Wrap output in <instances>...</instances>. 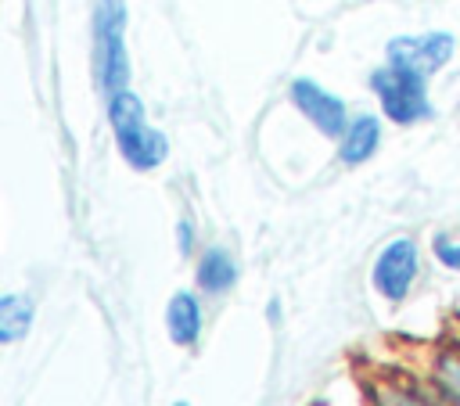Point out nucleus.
Wrapping results in <instances>:
<instances>
[{
	"label": "nucleus",
	"instance_id": "f257e3e1",
	"mask_svg": "<svg viewBox=\"0 0 460 406\" xmlns=\"http://www.w3.org/2000/svg\"><path fill=\"white\" fill-rule=\"evenodd\" d=\"M108 119H111L119 151H122V158H126L133 169H155V165L165 158L169 144H165V137H162L158 129L147 126L144 104H140L137 93L122 90V93L108 97Z\"/></svg>",
	"mask_w": 460,
	"mask_h": 406
},
{
	"label": "nucleus",
	"instance_id": "f03ea898",
	"mask_svg": "<svg viewBox=\"0 0 460 406\" xmlns=\"http://www.w3.org/2000/svg\"><path fill=\"white\" fill-rule=\"evenodd\" d=\"M93 68L97 83L108 97L122 93L129 83V57H126V4L101 0L93 14Z\"/></svg>",
	"mask_w": 460,
	"mask_h": 406
},
{
	"label": "nucleus",
	"instance_id": "7ed1b4c3",
	"mask_svg": "<svg viewBox=\"0 0 460 406\" xmlns=\"http://www.w3.org/2000/svg\"><path fill=\"white\" fill-rule=\"evenodd\" d=\"M370 86L385 108V115L392 122H420L431 115V104H428V93H424V75H413L406 68H395V65H385L370 75Z\"/></svg>",
	"mask_w": 460,
	"mask_h": 406
},
{
	"label": "nucleus",
	"instance_id": "20e7f679",
	"mask_svg": "<svg viewBox=\"0 0 460 406\" xmlns=\"http://www.w3.org/2000/svg\"><path fill=\"white\" fill-rule=\"evenodd\" d=\"M453 57V36L449 32H413L395 36L388 43V65L406 68L413 75H431Z\"/></svg>",
	"mask_w": 460,
	"mask_h": 406
},
{
	"label": "nucleus",
	"instance_id": "39448f33",
	"mask_svg": "<svg viewBox=\"0 0 460 406\" xmlns=\"http://www.w3.org/2000/svg\"><path fill=\"white\" fill-rule=\"evenodd\" d=\"M413 277H417V244L410 237H395L392 244H385V252L374 262V287L385 298L399 302L410 291Z\"/></svg>",
	"mask_w": 460,
	"mask_h": 406
},
{
	"label": "nucleus",
	"instance_id": "423d86ee",
	"mask_svg": "<svg viewBox=\"0 0 460 406\" xmlns=\"http://www.w3.org/2000/svg\"><path fill=\"white\" fill-rule=\"evenodd\" d=\"M291 101L320 133H327V137L345 133V104L334 93H327L323 86H316L313 79H295L291 83Z\"/></svg>",
	"mask_w": 460,
	"mask_h": 406
},
{
	"label": "nucleus",
	"instance_id": "0eeeda50",
	"mask_svg": "<svg viewBox=\"0 0 460 406\" xmlns=\"http://www.w3.org/2000/svg\"><path fill=\"white\" fill-rule=\"evenodd\" d=\"M377 140H381V126H377L374 115L352 119V122L345 126V137H341V162H349V165L367 162V158L374 154Z\"/></svg>",
	"mask_w": 460,
	"mask_h": 406
},
{
	"label": "nucleus",
	"instance_id": "6e6552de",
	"mask_svg": "<svg viewBox=\"0 0 460 406\" xmlns=\"http://www.w3.org/2000/svg\"><path fill=\"white\" fill-rule=\"evenodd\" d=\"M165 327H169V334H172V341H176V345H190V341L198 338V331H201V309H198L194 295L180 291V295H172V298H169Z\"/></svg>",
	"mask_w": 460,
	"mask_h": 406
},
{
	"label": "nucleus",
	"instance_id": "1a4fd4ad",
	"mask_svg": "<svg viewBox=\"0 0 460 406\" xmlns=\"http://www.w3.org/2000/svg\"><path fill=\"white\" fill-rule=\"evenodd\" d=\"M237 280V266L223 248H208L198 262V284L205 291H226Z\"/></svg>",
	"mask_w": 460,
	"mask_h": 406
},
{
	"label": "nucleus",
	"instance_id": "9d476101",
	"mask_svg": "<svg viewBox=\"0 0 460 406\" xmlns=\"http://www.w3.org/2000/svg\"><path fill=\"white\" fill-rule=\"evenodd\" d=\"M32 327V302L22 295H4L0 298V338L18 341Z\"/></svg>",
	"mask_w": 460,
	"mask_h": 406
},
{
	"label": "nucleus",
	"instance_id": "9b49d317",
	"mask_svg": "<svg viewBox=\"0 0 460 406\" xmlns=\"http://www.w3.org/2000/svg\"><path fill=\"white\" fill-rule=\"evenodd\" d=\"M438 388L453 406H460V356H446L438 363Z\"/></svg>",
	"mask_w": 460,
	"mask_h": 406
},
{
	"label": "nucleus",
	"instance_id": "f8f14e48",
	"mask_svg": "<svg viewBox=\"0 0 460 406\" xmlns=\"http://www.w3.org/2000/svg\"><path fill=\"white\" fill-rule=\"evenodd\" d=\"M438 259L449 266V269H460V244L456 241H438Z\"/></svg>",
	"mask_w": 460,
	"mask_h": 406
},
{
	"label": "nucleus",
	"instance_id": "ddd939ff",
	"mask_svg": "<svg viewBox=\"0 0 460 406\" xmlns=\"http://www.w3.org/2000/svg\"><path fill=\"white\" fill-rule=\"evenodd\" d=\"M395 406H428V402H420L417 395H395Z\"/></svg>",
	"mask_w": 460,
	"mask_h": 406
},
{
	"label": "nucleus",
	"instance_id": "4468645a",
	"mask_svg": "<svg viewBox=\"0 0 460 406\" xmlns=\"http://www.w3.org/2000/svg\"><path fill=\"white\" fill-rule=\"evenodd\" d=\"M180 244H183V248H187V244H190V226H187V223H183V226H180Z\"/></svg>",
	"mask_w": 460,
	"mask_h": 406
},
{
	"label": "nucleus",
	"instance_id": "2eb2a0df",
	"mask_svg": "<svg viewBox=\"0 0 460 406\" xmlns=\"http://www.w3.org/2000/svg\"><path fill=\"white\" fill-rule=\"evenodd\" d=\"M172 406H187V402H172Z\"/></svg>",
	"mask_w": 460,
	"mask_h": 406
}]
</instances>
